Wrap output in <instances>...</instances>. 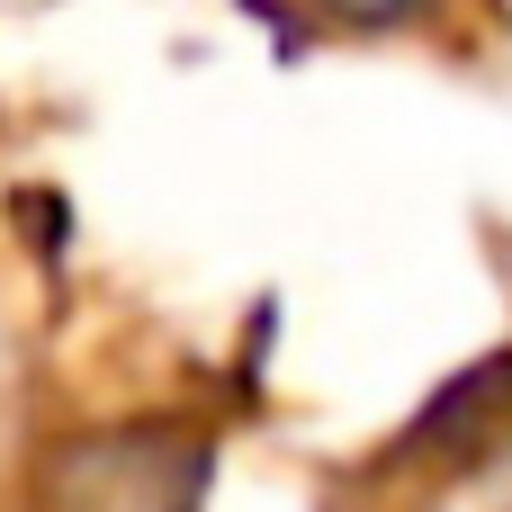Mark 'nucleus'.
I'll list each match as a JSON object with an SVG mask.
<instances>
[{"mask_svg": "<svg viewBox=\"0 0 512 512\" xmlns=\"http://www.w3.org/2000/svg\"><path fill=\"white\" fill-rule=\"evenodd\" d=\"M297 0H270V18H288ZM315 18H333V27H360V36H378V27H396V18H414V0H306Z\"/></svg>", "mask_w": 512, "mask_h": 512, "instance_id": "obj_1", "label": "nucleus"}]
</instances>
